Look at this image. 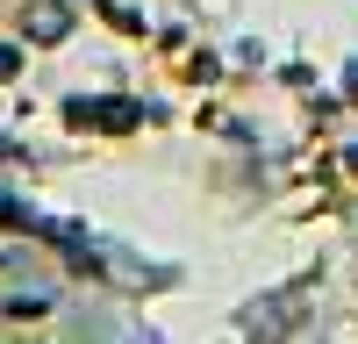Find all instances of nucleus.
<instances>
[{
  "mask_svg": "<svg viewBox=\"0 0 358 344\" xmlns=\"http://www.w3.org/2000/svg\"><path fill=\"white\" fill-rule=\"evenodd\" d=\"M36 36H43V43L65 36V8H57V0H43V8H36Z\"/></svg>",
  "mask_w": 358,
  "mask_h": 344,
  "instance_id": "nucleus-1",
  "label": "nucleus"
}]
</instances>
